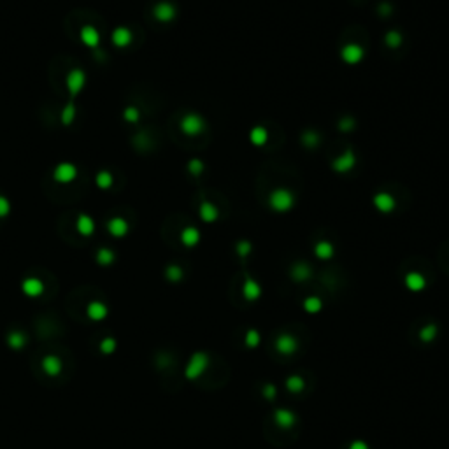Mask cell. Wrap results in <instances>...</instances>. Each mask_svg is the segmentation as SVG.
<instances>
[{
  "label": "cell",
  "mask_w": 449,
  "mask_h": 449,
  "mask_svg": "<svg viewBox=\"0 0 449 449\" xmlns=\"http://www.w3.org/2000/svg\"><path fill=\"white\" fill-rule=\"evenodd\" d=\"M286 388H288L291 393H298V391L304 390V379L298 378V376H291V378L286 379Z\"/></svg>",
  "instance_id": "cell-17"
},
{
  "label": "cell",
  "mask_w": 449,
  "mask_h": 449,
  "mask_svg": "<svg viewBox=\"0 0 449 449\" xmlns=\"http://www.w3.org/2000/svg\"><path fill=\"white\" fill-rule=\"evenodd\" d=\"M77 232L83 235H92L93 232H95V221H93L92 216L88 214H81L79 218H77Z\"/></svg>",
  "instance_id": "cell-11"
},
{
  "label": "cell",
  "mask_w": 449,
  "mask_h": 449,
  "mask_svg": "<svg viewBox=\"0 0 449 449\" xmlns=\"http://www.w3.org/2000/svg\"><path fill=\"white\" fill-rule=\"evenodd\" d=\"M376 204H378V207H381V209H384V211L393 207V200H391L390 197H386V195H381V197L376 198Z\"/></svg>",
  "instance_id": "cell-23"
},
{
  "label": "cell",
  "mask_w": 449,
  "mask_h": 449,
  "mask_svg": "<svg viewBox=\"0 0 449 449\" xmlns=\"http://www.w3.org/2000/svg\"><path fill=\"white\" fill-rule=\"evenodd\" d=\"M437 333H439V328H437V325H426V327L423 328L420 332V339L423 340V342H432V340H435Z\"/></svg>",
  "instance_id": "cell-15"
},
{
  "label": "cell",
  "mask_w": 449,
  "mask_h": 449,
  "mask_svg": "<svg viewBox=\"0 0 449 449\" xmlns=\"http://www.w3.org/2000/svg\"><path fill=\"white\" fill-rule=\"evenodd\" d=\"M84 84H86V74L81 69H74L67 74V90L72 95H77Z\"/></svg>",
  "instance_id": "cell-2"
},
{
  "label": "cell",
  "mask_w": 449,
  "mask_h": 449,
  "mask_svg": "<svg viewBox=\"0 0 449 449\" xmlns=\"http://www.w3.org/2000/svg\"><path fill=\"white\" fill-rule=\"evenodd\" d=\"M246 346H249V348H256V346L260 344V340H261V337H260V333L256 332V330H249L248 333H246Z\"/></svg>",
  "instance_id": "cell-20"
},
{
  "label": "cell",
  "mask_w": 449,
  "mask_h": 449,
  "mask_svg": "<svg viewBox=\"0 0 449 449\" xmlns=\"http://www.w3.org/2000/svg\"><path fill=\"white\" fill-rule=\"evenodd\" d=\"M202 126H204V121H202L198 116H195V114L186 116L185 119H183V123H181V128H183L188 135H197L198 132L202 130Z\"/></svg>",
  "instance_id": "cell-8"
},
{
  "label": "cell",
  "mask_w": 449,
  "mask_h": 449,
  "mask_svg": "<svg viewBox=\"0 0 449 449\" xmlns=\"http://www.w3.org/2000/svg\"><path fill=\"white\" fill-rule=\"evenodd\" d=\"M276 393H277V388L274 386V384H267V386L263 388V397L267 400H274V399H276Z\"/></svg>",
  "instance_id": "cell-27"
},
{
  "label": "cell",
  "mask_w": 449,
  "mask_h": 449,
  "mask_svg": "<svg viewBox=\"0 0 449 449\" xmlns=\"http://www.w3.org/2000/svg\"><path fill=\"white\" fill-rule=\"evenodd\" d=\"M95 183H97L98 188L102 189H109L111 186H113V176H111L109 172H98L97 177H95Z\"/></svg>",
  "instance_id": "cell-16"
},
{
  "label": "cell",
  "mask_w": 449,
  "mask_h": 449,
  "mask_svg": "<svg viewBox=\"0 0 449 449\" xmlns=\"http://www.w3.org/2000/svg\"><path fill=\"white\" fill-rule=\"evenodd\" d=\"M270 204H272L274 209L284 211L291 206V195L286 189H277V191L272 193V197H270Z\"/></svg>",
  "instance_id": "cell-7"
},
{
  "label": "cell",
  "mask_w": 449,
  "mask_h": 449,
  "mask_svg": "<svg viewBox=\"0 0 449 449\" xmlns=\"http://www.w3.org/2000/svg\"><path fill=\"white\" fill-rule=\"evenodd\" d=\"M174 14H176V9H174V5L167 4V2L158 4L155 7V16L158 18L160 21H170L174 18Z\"/></svg>",
  "instance_id": "cell-12"
},
{
  "label": "cell",
  "mask_w": 449,
  "mask_h": 449,
  "mask_svg": "<svg viewBox=\"0 0 449 449\" xmlns=\"http://www.w3.org/2000/svg\"><path fill=\"white\" fill-rule=\"evenodd\" d=\"M9 213H11V202L5 197H0V218H5Z\"/></svg>",
  "instance_id": "cell-24"
},
{
  "label": "cell",
  "mask_w": 449,
  "mask_h": 449,
  "mask_svg": "<svg viewBox=\"0 0 449 449\" xmlns=\"http://www.w3.org/2000/svg\"><path fill=\"white\" fill-rule=\"evenodd\" d=\"M360 55H361V49L358 46H349V47H346V51H344L346 60H349V62H356V60L360 58Z\"/></svg>",
  "instance_id": "cell-22"
},
{
  "label": "cell",
  "mask_w": 449,
  "mask_h": 449,
  "mask_svg": "<svg viewBox=\"0 0 449 449\" xmlns=\"http://www.w3.org/2000/svg\"><path fill=\"white\" fill-rule=\"evenodd\" d=\"M207 354H204V353H197L193 356V361H191V367H188V376L189 378H195V376H198L200 372H204V370L207 369Z\"/></svg>",
  "instance_id": "cell-10"
},
{
  "label": "cell",
  "mask_w": 449,
  "mask_h": 449,
  "mask_svg": "<svg viewBox=\"0 0 449 449\" xmlns=\"http://www.w3.org/2000/svg\"><path fill=\"white\" fill-rule=\"evenodd\" d=\"M98 258H100V261H111L114 258V255L111 251H107V249H102V251L98 253Z\"/></svg>",
  "instance_id": "cell-28"
},
{
  "label": "cell",
  "mask_w": 449,
  "mask_h": 449,
  "mask_svg": "<svg viewBox=\"0 0 449 449\" xmlns=\"http://www.w3.org/2000/svg\"><path fill=\"white\" fill-rule=\"evenodd\" d=\"M260 293H261L260 286L256 284L253 279H248L246 284H244V297L248 298V300H256V298L260 297Z\"/></svg>",
  "instance_id": "cell-14"
},
{
  "label": "cell",
  "mask_w": 449,
  "mask_h": 449,
  "mask_svg": "<svg viewBox=\"0 0 449 449\" xmlns=\"http://www.w3.org/2000/svg\"><path fill=\"white\" fill-rule=\"evenodd\" d=\"M316 253H318L319 258H328L332 255V248H330V244H319L316 248Z\"/></svg>",
  "instance_id": "cell-25"
},
{
  "label": "cell",
  "mask_w": 449,
  "mask_h": 449,
  "mask_svg": "<svg viewBox=\"0 0 449 449\" xmlns=\"http://www.w3.org/2000/svg\"><path fill=\"white\" fill-rule=\"evenodd\" d=\"M276 348H277V351L283 353V354H293V353L298 349V340L295 339L293 335H290V333H284V335L277 337Z\"/></svg>",
  "instance_id": "cell-3"
},
{
  "label": "cell",
  "mask_w": 449,
  "mask_h": 449,
  "mask_svg": "<svg viewBox=\"0 0 449 449\" xmlns=\"http://www.w3.org/2000/svg\"><path fill=\"white\" fill-rule=\"evenodd\" d=\"M128 223H126V219L123 218H113L107 221V230H109L111 235H114V237H123V235L128 234Z\"/></svg>",
  "instance_id": "cell-9"
},
{
  "label": "cell",
  "mask_w": 449,
  "mask_h": 449,
  "mask_svg": "<svg viewBox=\"0 0 449 449\" xmlns=\"http://www.w3.org/2000/svg\"><path fill=\"white\" fill-rule=\"evenodd\" d=\"M125 119L130 123H135L139 119V111L135 109V107H128V109L125 111Z\"/></svg>",
  "instance_id": "cell-26"
},
{
  "label": "cell",
  "mask_w": 449,
  "mask_h": 449,
  "mask_svg": "<svg viewBox=\"0 0 449 449\" xmlns=\"http://www.w3.org/2000/svg\"><path fill=\"white\" fill-rule=\"evenodd\" d=\"M74 116H76L74 104H67V107H65V111H63V114H62L63 123H65V125H71V123L74 121Z\"/></svg>",
  "instance_id": "cell-21"
},
{
  "label": "cell",
  "mask_w": 449,
  "mask_h": 449,
  "mask_svg": "<svg viewBox=\"0 0 449 449\" xmlns=\"http://www.w3.org/2000/svg\"><path fill=\"white\" fill-rule=\"evenodd\" d=\"M53 177L60 185H69L77 177V167L71 162H62L53 170Z\"/></svg>",
  "instance_id": "cell-1"
},
{
  "label": "cell",
  "mask_w": 449,
  "mask_h": 449,
  "mask_svg": "<svg viewBox=\"0 0 449 449\" xmlns=\"http://www.w3.org/2000/svg\"><path fill=\"white\" fill-rule=\"evenodd\" d=\"M132 39H134V35H132V32L126 28V26H118V28L113 30V35H111V41H113V44L118 47L130 46Z\"/></svg>",
  "instance_id": "cell-4"
},
{
  "label": "cell",
  "mask_w": 449,
  "mask_h": 449,
  "mask_svg": "<svg viewBox=\"0 0 449 449\" xmlns=\"http://www.w3.org/2000/svg\"><path fill=\"white\" fill-rule=\"evenodd\" d=\"M274 421H276V425L277 426H281V428H291V426H295V423H297V416H295L291 411H288V409H277V411L274 412Z\"/></svg>",
  "instance_id": "cell-5"
},
{
  "label": "cell",
  "mask_w": 449,
  "mask_h": 449,
  "mask_svg": "<svg viewBox=\"0 0 449 449\" xmlns=\"http://www.w3.org/2000/svg\"><path fill=\"white\" fill-rule=\"evenodd\" d=\"M349 449H369V444L363 441H354V442H351Z\"/></svg>",
  "instance_id": "cell-29"
},
{
  "label": "cell",
  "mask_w": 449,
  "mask_h": 449,
  "mask_svg": "<svg viewBox=\"0 0 449 449\" xmlns=\"http://www.w3.org/2000/svg\"><path fill=\"white\" fill-rule=\"evenodd\" d=\"M181 239H183V242H185L186 246H193V244L198 240V232L195 230V228H186V230L183 232V235H181Z\"/></svg>",
  "instance_id": "cell-18"
},
{
  "label": "cell",
  "mask_w": 449,
  "mask_h": 449,
  "mask_svg": "<svg viewBox=\"0 0 449 449\" xmlns=\"http://www.w3.org/2000/svg\"><path fill=\"white\" fill-rule=\"evenodd\" d=\"M81 41H83L84 46L97 47L100 44V34H98V30L95 26L86 25L81 28Z\"/></svg>",
  "instance_id": "cell-6"
},
{
  "label": "cell",
  "mask_w": 449,
  "mask_h": 449,
  "mask_svg": "<svg viewBox=\"0 0 449 449\" xmlns=\"http://www.w3.org/2000/svg\"><path fill=\"white\" fill-rule=\"evenodd\" d=\"M304 307H306L307 312H318L319 309H321V300L316 298V297L307 298L306 302H304Z\"/></svg>",
  "instance_id": "cell-19"
},
{
  "label": "cell",
  "mask_w": 449,
  "mask_h": 449,
  "mask_svg": "<svg viewBox=\"0 0 449 449\" xmlns=\"http://www.w3.org/2000/svg\"><path fill=\"white\" fill-rule=\"evenodd\" d=\"M405 284H407L409 290L412 291H420L425 288V277L418 272H411L407 277H405Z\"/></svg>",
  "instance_id": "cell-13"
}]
</instances>
